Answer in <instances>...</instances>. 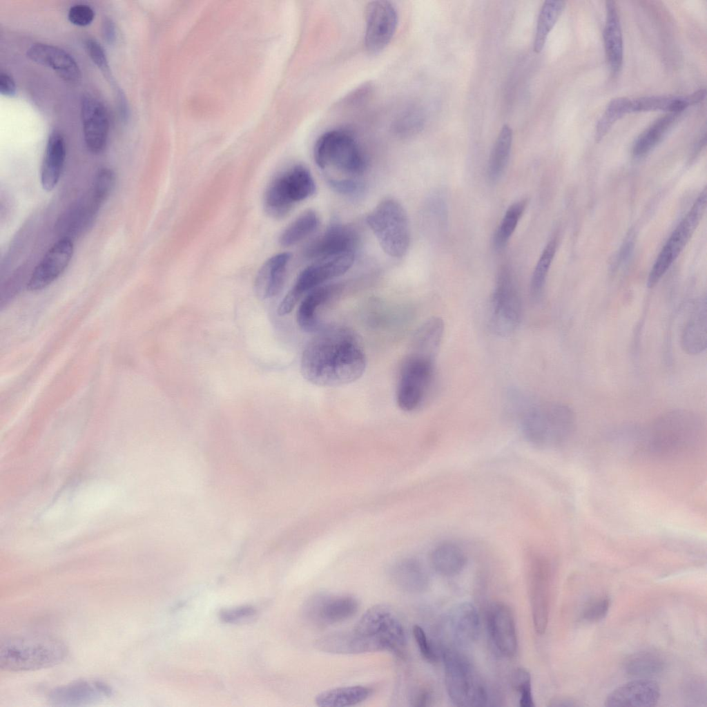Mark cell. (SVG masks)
<instances>
[{"mask_svg": "<svg viewBox=\"0 0 707 707\" xmlns=\"http://www.w3.org/2000/svg\"><path fill=\"white\" fill-rule=\"evenodd\" d=\"M366 354L361 338L342 325L322 327L306 344L300 371L309 382L338 387L355 382L364 374Z\"/></svg>", "mask_w": 707, "mask_h": 707, "instance_id": "1", "label": "cell"}, {"mask_svg": "<svg viewBox=\"0 0 707 707\" xmlns=\"http://www.w3.org/2000/svg\"><path fill=\"white\" fill-rule=\"evenodd\" d=\"M336 646L340 654L387 650L402 657L406 637L402 623L392 610L378 604L364 612L351 631L339 632Z\"/></svg>", "mask_w": 707, "mask_h": 707, "instance_id": "2", "label": "cell"}, {"mask_svg": "<svg viewBox=\"0 0 707 707\" xmlns=\"http://www.w3.org/2000/svg\"><path fill=\"white\" fill-rule=\"evenodd\" d=\"M68 655L66 645L48 635L11 637L0 643V668L19 672L48 668L62 662Z\"/></svg>", "mask_w": 707, "mask_h": 707, "instance_id": "3", "label": "cell"}, {"mask_svg": "<svg viewBox=\"0 0 707 707\" xmlns=\"http://www.w3.org/2000/svg\"><path fill=\"white\" fill-rule=\"evenodd\" d=\"M571 411L558 404H541L530 407L521 418L522 431L526 439L539 448L556 447L569 438L573 429Z\"/></svg>", "mask_w": 707, "mask_h": 707, "instance_id": "4", "label": "cell"}, {"mask_svg": "<svg viewBox=\"0 0 707 707\" xmlns=\"http://www.w3.org/2000/svg\"><path fill=\"white\" fill-rule=\"evenodd\" d=\"M316 190L310 171L303 164H294L269 182L264 195V210L272 217H284L296 203L313 195Z\"/></svg>", "mask_w": 707, "mask_h": 707, "instance_id": "5", "label": "cell"}, {"mask_svg": "<svg viewBox=\"0 0 707 707\" xmlns=\"http://www.w3.org/2000/svg\"><path fill=\"white\" fill-rule=\"evenodd\" d=\"M313 157L320 168L331 167L351 177L362 175L367 168V159L358 141L344 130L322 134L315 144Z\"/></svg>", "mask_w": 707, "mask_h": 707, "instance_id": "6", "label": "cell"}, {"mask_svg": "<svg viewBox=\"0 0 707 707\" xmlns=\"http://www.w3.org/2000/svg\"><path fill=\"white\" fill-rule=\"evenodd\" d=\"M366 220L385 253L396 258L405 255L410 233L407 212L401 204L393 198H385L369 213Z\"/></svg>", "mask_w": 707, "mask_h": 707, "instance_id": "7", "label": "cell"}, {"mask_svg": "<svg viewBox=\"0 0 707 707\" xmlns=\"http://www.w3.org/2000/svg\"><path fill=\"white\" fill-rule=\"evenodd\" d=\"M354 261V251L342 252L314 260L300 273L294 284L280 303L278 313L285 316L291 312L304 295L346 273Z\"/></svg>", "mask_w": 707, "mask_h": 707, "instance_id": "8", "label": "cell"}, {"mask_svg": "<svg viewBox=\"0 0 707 707\" xmlns=\"http://www.w3.org/2000/svg\"><path fill=\"white\" fill-rule=\"evenodd\" d=\"M445 681L451 701L458 706H483L487 690L465 656L452 649L443 652Z\"/></svg>", "mask_w": 707, "mask_h": 707, "instance_id": "9", "label": "cell"}, {"mask_svg": "<svg viewBox=\"0 0 707 707\" xmlns=\"http://www.w3.org/2000/svg\"><path fill=\"white\" fill-rule=\"evenodd\" d=\"M434 360L412 351L403 360L396 387V402L401 409L413 411L423 403L433 380Z\"/></svg>", "mask_w": 707, "mask_h": 707, "instance_id": "10", "label": "cell"}, {"mask_svg": "<svg viewBox=\"0 0 707 707\" xmlns=\"http://www.w3.org/2000/svg\"><path fill=\"white\" fill-rule=\"evenodd\" d=\"M707 205L705 188L695 200L691 209L673 231L658 255L648 275V287L652 288L666 273L691 238Z\"/></svg>", "mask_w": 707, "mask_h": 707, "instance_id": "11", "label": "cell"}, {"mask_svg": "<svg viewBox=\"0 0 707 707\" xmlns=\"http://www.w3.org/2000/svg\"><path fill=\"white\" fill-rule=\"evenodd\" d=\"M491 304L494 329L500 333L514 330L521 319V302L514 278L506 267L498 274Z\"/></svg>", "mask_w": 707, "mask_h": 707, "instance_id": "12", "label": "cell"}, {"mask_svg": "<svg viewBox=\"0 0 707 707\" xmlns=\"http://www.w3.org/2000/svg\"><path fill=\"white\" fill-rule=\"evenodd\" d=\"M365 21V48L370 52H378L387 46L394 35L398 23L396 9L388 1L369 2Z\"/></svg>", "mask_w": 707, "mask_h": 707, "instance_id": "13", "label": "cell"}, {"mask_svg": "<svg viewBox=\"0 0 707 707\" xmlns=\"http://www.w3.org/2000/svg\"><path fill=\"white\" fill-rule=\"evenodd\" d=\"M358 607V601L353 596L320 593L309 599L304 607V614L316 625H332L353 617Z\"/></svg>", "mask_w": 707, "mask_h": 707, "instance_id": "14", "label": "cell"}, {"mask_svg": "<svg viewBox=\"0 0 707 707\" xmlns=\"http://www.w3.org/2000/svg\"><path fill=\"white\" fill-rule=\"evenodd\" d=\"M73 252L70 238L64 237L55 242L32 271L26 284L27 289L39 291L55 281L68 267Z\"/></svg>", "mask_w": 707, "mask_h": 707, "instance_id": "15", "label": "cell"}, {"mask_svg": "<svg viewBox=\"0 0 707 707\" xmlns=\"http://www.w3.org/2000/svg\"><path fill=\"white\" fill-rule=\"evenodd\" d=\"M81 117L87 148L95 154L102 152L107 143L110 127L106 108L98 99L84 95L81 101Z\"/></svg>", "mask_w": 707, "mask_h": 707, "instance_id": "16", "label": "cell"}, {"mask_svg": "<svg viewBox=\"0 0 707 707\" xmlns=\"http://www.w3.org/2000/svg\"><path fill=\"white\" fill-rule=\"evenodd\" d=\"M113 695L107 684L95 679H81L52 690L48 697L57 706H79L106 699Z\"/></svg>", "mask_w": 707, "mask_h": 707, "instance_id": "17", "label": "cell"}, {"mask_svg": "<svg viewBox=\"0 0 707 707\" xmlns=\"http://www.w3.org/2000/svg\"><path fill=\"white\" fill-rule=\"evenodd\" d=\"M358 234L350 226L334 222L313 240L304 249L307 258H318L347 251H354Z\"/></svg>", "mask_w": 707, "mask_h": 707, "instance_id": "18", "label": "cell"}, {"mask_svg": "<svg viewBox=\"0 0 707 707\" xmlns=\"http://www.w3.org/2000/svg\"><path fill=\"white\" fill-rule=\"evenodd\" d=\"M490 635L496 649L503 656L513 657L517 648V636L514 617L505 603H492L487 613Z\"/></svg>", "mask_w": 707, "mask_h": 707, "instance_id": "19", "label": "cell"}, {"mask_svg": "<svg viewBox=\"0 0 707 707\" xmlns=\"http://www.w3.org/2000/svg\"><path fill=\"white\" fill-rule=\"evenodd\" d=\"M658 684L651 679H640L618 686L605 699L604 706L608 707H652L660 698Z\"/></svg>", "mask_w": 707, "mask_h": 707, "instance_id": "20", "label": "cell"}, {"mask_svg": "<svg viewBox=\"0 0 707 707\" xmlns=\"http://www.w3.org/2000/svg\"><path fill=\"white\" fill-rule=\"evenodd\" d=\"M32 61L53 70L65 81L76 83L81 79V70L76 60L67 51L47 43H35L27 51Z\"/></svg>", "mask_w": 707, "mask_h": 707, "instance_id": "21", "label": "cell"}, {"mask_svg": "<svg viewBox=\"0 0 707 707\" xmlns=\"http://www.w3.org/2000/svg\"><path fill=\"white\" fill-rule=\"evenodd\" d=\"M290 259V253H280L272 256L262 264L254 283L255 292L259 298H271L281 291L285 282Z\"/></svg>", "mask_w": 707, "mask_h": 707, "instance_id": "22", "label": "cell"}, {"mask_svg": "<svg viewBox=\"0 0 707 707\" xmlns=\"http://www.w3.org/2000/svg\"><path fill=\"white\" fill-rule=\"evenodd\" d=\"M340 288L338 284H323L306 294L296 314L297 323L302 330L316 333L323 327L318 316L319 309L338 293Z\"/></svg>", "mask_w": 707, "mask_h": 707, "instance_id": "23", "label": "cell"}, {"mask_svg": "<svg viewBox=\"0 0 707 707\" xmlns=\"http://www.w3.org/2000/svg\"><path fill=\"white\" fill-rule=\"evenodd\" d=\"M548 583L546 570L540 559L532 563L530 579V603L535 631L543 634L548 619Z\"/></svg>", "mask_w": 707, "mask_h": 707, "instance_id": "24", "label": "cell"}, {"mask_svg": "<svg viewBox=\"0 0 707 707\" xmlns=\"http://www.w3.org/2000/svg\"><path fill=\"white\" fill-rule=\"evenodd\" d=\"M66 156V144L63 135L53 131L47 141L40 170V182L46 191H51L61 177Z\"/></svg>", "mask_w": 707, "mask_h": 707, "instance_id": "25", "label": "cell"}, {"mask_svg": "<svg viewBox=\"0 0 707 707\" xmlns=\"http://www.w3.org/2000/svg\"><path fill=\"white\" fill-rule=\"evenodd\" d=\"M449 632L454 642L459 646H467L476 639L479 630L478 614L475 607L469 602L456 605L447 617Z\"/></svg>", "mask_w": 707, "mask_h": 707, "instance_id": "26", "label": "cell"}, {"mask_svg": "<svg viewBox=\"0 0 707 707\" xmlns=\"http://www.w3.org/2000/svg\"><path fill=\"white\" fill-rule=\"evenodd\" d=\"M606 20L603 30L607 60L614 75L620 71L623 62V38L619 17L614 1H606Z\"/></svg>", "mask_w": 707, "mask_h": 707, "instance_id": "27", "label": "cell"}, {"mask_svg": "<svg viewBox=\"0 0 707 707\" xmlns=\"http://www.w3.org/2000/svg\"><path fill=\"white\" fill-rule=\"evenodd\" d=\"M700 300L695 307L693 315L684 327L681 345L689 354H698L706 348V304Z\"/></svg>", "mask_w": 707, "mask_h": 707, "instance_id": "28", "label": "cell"}, {"mask_svg": "<svg viewBox=\"0 0 707 707\" xmlns=\"http://www.w3.org/2000/svg\"><path fill=\"white\" fill-rule=\"evenodd\" d=\"M434 570L441 575L452 577L459 574L466 565L467 557L456 544L444 542L437 545L431 555Z\"/></svg>", "mask_w": 707, "mask_h": 707, "instance_id": "29", "label": "cell"}, {"mask_svg": "<svg viewBox=\"0 0 707 707\" xmlns=\"http://www.w3.org/2000/svg\"><path fill=\"white\" fill-rule=\"evenodd\" d=\"M443 333L444 323L441 318L429 319L416 332L411 351L435 359Z\"/></svg>", "mask_w": 707, "mask_h": 707, "instance_id": "30", "label": "cell"}, {"mask_svg": "<svg viewBox=\"0 0 707 707\" xmlns=\"http://www.w3.org/2000/svg\"><path fill=\"white\" fill-rule=\"evenodd\" d=\"M695 93L687 97L677 96H647L631 99V111H667L669 113H679L690 104H697Z\"/></svg>", "mask_w": 707, "mask_h": 707, "instance_id": "31", "label": "cell"}, {"mask_svg": "<svg viewBox=\"0 0 707 707\" xmlns=\"http://www.w3.org/2000/svg\"><path fill=\"white\" fill-rule=\"evenodd\" d=\"M513 140L512 129L507 124L501 129L492 149L487 168L488 180L496 182L503 175L509 162Z\"/></svg>", "mask_w": 707, "mask_h": 707, "instance_id": "32", "label": "cell"}, {"mask_svg": "<svg viewBox=\"0 0 707 707\" xmlns=\"http://www.w3.org/2000/svg\"><path fill=\"white\" fill-rule=\"evenodd\" d=\"M391 577L398 587L409 592H421L428 585L426 572L420 563L414 559H405L398 562L391 570Z\"/></svg>", "mask_w": 707, "mask_h": 707, "instance_id": "33", "label": "cell"}, {"mask_svg": "<svg viewBox=\"0 0 707 707\" xmlns=\"http://www.w3.org/2000/svg\"><path fill=\"white\" fill-rule=\"evenodd\" d=\"M369 694V689L361 686L340 687L319 693L315 702L320 707L351 706L365 701Z\"/></svg>", "mask_w": 707, "mask_h": 707, "instance_id": "34", "label": "cell"}, {"mask_svg": "<svg viewBox=\"0 0 707 707\" xmlns=\"http://www.w3.org/2000/svg\"><path fill=\"white\" fill-rule=\"evenodd\" d=\"M678 115V113H668L657 119L643 132L634 144L633 155L639 158L650 153L666 134L675 122Z\"/></svg>", "mask_w": 707, "mask_h": 707, "instance_id": "35", "label": "cell"}, {"mask_svg": "<svg viewBox=\"0 0 707 707\" xmlns=\"http://www.w3.org/2000/svg\"><path fill=\"white\" fill-rule=\"evenodd\" d=\"M319 224L317 213L312 209H307L284 229L279 238V242L284 246L296 244L312 234Z\"/></svg>", "mask_w": 707, "mask_h": 707, "instance_id": "36", "label": "cell"}, {"mask_svg": "<svg viewBox=\"0 0 707 707\" xmlns=\"http://www.w3.org/2000/svg\"><path fill=\"white\" fill-rule=\"evenodd\" d=\"M565 6L563 1H545L539 12L534 41V51L540 53L543 49L549 33L556 24Z\"/></svg>", "mask_w": 707, "mask_h": 707, "instance_id": "37", "label": "cell"}, {"mask_svg": "<svg viewBox=\"0 0 707 707\" xmlns=\"http://www.w3.org/2000/svg\"><path fill=\"white\" fill-rule=\"evenodd\" d=\"M526 203L525 200L515 202L505 211L494 234L493 244L496 249L501 250L508 243L525 209Z\"/></svg>", "mask_w": 707, "mask_h": 707, "instance_id": "38", "label": "cell"}, {"mask_svg": "<svg viewBox=\"0 0 707 707\" xmlns=\"http://www.w3.org/2000/svg\"><path fill=\"white\" fill-rule=\"evenodd\" d=\"M556 247L557 240L553 238L545 245L536 264L530 281V293L534 299H538L542 293Z\"/></svg>", "mask_w": 707, "mask_h": 707, "instance_id": "39", "label": "cell"}, {"mask_svg": "<svg viewBox=\"0 0 707 707\" xmlns=\"http://www.w3.org/2000/svg\"><path fill=\"white\" fill-rule=\"evenodd\" d=\"M664 664L658 655L650 652H640L627 659L625 669L631 675H652L661 672Z\"/></svg>", "mask_w": 707, "mask_h": 707, "instance_id": "40", "label": "cell"}, {"mask_svg": "<svg viewBox=\"0 0 707 707\" xmlns=\"http://www.w3.org/2000/svg\"><path fill=\"white\" fill-rule=\"evenodd\" d=\"M631 112V99L617 97L608 104L596 126L595 139L599 141L608 133L612 126L624 115Z\"/></svg>", "mask_w": 707, "mask_h": 707, "instance_id": "41", "label": "cell"}, {"mask_svg": "<svg viewBox=\"0 0 707 707\" xmlns=\"http://www.w3.org/2000/svg\"><path fill=\"white\" fill-rule=\"evenodd\" d=\"M511 684L513 688L519 693V706L521 707H534L531 675L529 671L523 668L514 670L512 674Z\"/></svg>", "mask_w": 707, "mask_h": 707, "instance_id": "42", "label": "cell"}, {"mask_svg": "<svg viewBox=\"0 0 707 707\" xmlns=\"http://www.w3.org/2000/svg\"><path fill=\"white\" fill-rule=\"evenodd\" d=\"M115 181V173L111 168L102 167L98 170L93 185V196L97 204L101 203L108 197L114 186Z\"/></svg>", "mask_w": 707, "mask_h": 707, "instance_id": "43", "label": "cell"}, {"mask_svg": "<svg viewBox=\"0 0 707 707\" xmlns=\"http://www.w3.org/2000/svg\"><path fill=\"white\" fill-rule=\"evenodd\" d=\"M87 53L93 63L108 78L110 82L112 77L110 73L108 60L106 52L101 45L95 39H88L85 43Z\"/></svg>", "mask_w": 707, "mask_h": 707, "instance_id": "44", "label": "cell"}, {"mask_svg": "<svg viewBox=\"0 0 707 707\" xmlns=\"http://www.w3.org/2000/svg\"><path fill=\"white\" fill-rule=\"evenodd\" d=\"M327 180L329 185L333 190L346 196H358L365 190L364 184L356 178L329 177Z\"/></svg>", "mask_w": 707, "mask_h": 707, "instance_id": "45", "label": "cell"}, {"mask_svg": "<svg viewBox=\"0 0 707 707\" xmlns=\"http://www.w3.org/2000/svg\"><path fill=\"white\" fill-rule=\"evenodd\" d=\"M610 605V600L608 597L594 600L583 610V619L591 623L602 620L608 614Z\"/></svg>", "mask_w": 707, "mask_h": 707, "instance_id": "46", "label": "cell"}, {"mask_svg": "<svg viewBox=\"0 0 707 707\" xmlns=\"http://www.w3.org/2000/svg\"><path fill=\"white\" fill-rule=\"evenodd\" d=\"M95 17L94 10L86 4H75L68 11V20L74 25L86 26L91 23Z\"/></svg>", "mask_w": 707, "mask_h": 707, "instance_id": "47", "label": "cell"}, {"mask_svg": "<svg viewBox=\"0 0 707 707\" xmlns=\"http://www.w3.org/2000/svg\"><path fill=\"white\" fill-rule=\"evenodd\" d=\"M413 635L422 656L427 661L436 662L438 659L437 653L424 630L416 625L413 627Z\"/></svg>", "mask_w": 707, "mask_h": 707, "instance_id": "48", "label": "cell"}, {"mask_svg": "<svg viewBox=\"0 0 707 707\" xmlns=\"http://www.w3.org/2000/svg\"><path fill=\"white\" fill-rule=\"evenodd\" d=\"M255 614L253 607L245 606L224 610L220 613V617L225 622L237 623L252 618Z\"/></svg>", "mask_w": 707, "mask_h": 707, "instance_id": "49", "label": "cell"}, {"mask_svg": "<svg viewBox=\"0 0 707 707\" xmlns=\"http://www.w3.org/2000/svg\"><path fill=\"white\" fill-rule=\"evenodd\" d=\"M16 90V84L12 77L2 72L0 74V93L6 97H13Z\"/></svg>", "mask_w": 707, "mask_h": 707, "instance_id": "50", "label": "cell"}, {"mask_svg": "<svg viewBox=\"0 0 707 707\" xmlns=\"http://www.w3.org/2000/svg\"><path fill=\"white\" fill-rule=\"evenodd\" d=\"M101 30L104 40L109 44L113 43L116 39V29L110 19L106 18L103 21Z\"/></svg>", "mask_w": 707, "mask_h": 707, "instance_id": "51", "label": "cell"}, {"mask_svg": "<svg viewBox=\"0 0 707 707\" xmlns=\"http://www.w3.org/2000/svg\"><path fill=\"white\" fill-rule=\"evenodd\" d=\"M430 701H431V695H430V693L428 691H427V690H423V691H422L421 693H420L418 695V696H417V697H416V699L415 700L414 706H426L429 705V702H430Z\"/></svg>", "mask_w": 707, "mask_h": 707, "instance_id": "52", "label": "cell"}, {"mask_svg": "<svg viewBox=\"0 0 707 707\" xmlns=\"http://www.w3.org/2000/svg\"><path fill=\"white\" fill-rule=\"evenodd\" d=\"M550 706H579V704H576L574 700H571L570 699H565V698H559V699H555L554 700L552 701L551 704H550Z\"/></svg>", "mask_w": 707, "mask_h": 707, "instance_id": "53", "label": "cell"}]
</instances>
